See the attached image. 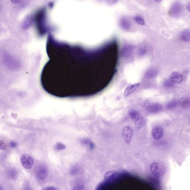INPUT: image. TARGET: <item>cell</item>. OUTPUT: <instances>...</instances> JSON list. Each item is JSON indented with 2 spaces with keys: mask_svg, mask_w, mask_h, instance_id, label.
<instances>
[{
  "mask_svg": "<svg viewBox=\"0 0 190 190\" xmlns=\"http://www.w3.org/2000/svg\"><path fill=\"white\" fill-rule=\"evenodd\" d=\"M43 190H58L55 187H52V186H48L44 187L43 189Z\"/></svg>",
  "mask_w": 190,
  "mask_h": 190,
  "instance_id": "23",
  "label": "cell"
},
{
  "mask_svg": "<svg viewBox=\"0 0 190 190\" xmlns=\"http://www.w3.org/2000/svg\"><path fill=\"white\" fill-rule=\"evenodd\" d=\"M121 26L123 29L125 30H128L129 29L130 26V22L125 18L122 19L120 22Z\"/></svg>",
  "mask_w": 190,
  "mask_h": 190,
  "instance_id": "14",
  "label": "cell"
},
{
  "mask_svg": "<svg viewBox=\"0 0 190 190\" xmlns=\"http://www.w3.org/2000/svg\"><path fill=\"white\" fill-rule=\"evenodd\" d=\"M181 104L183 108H188L190 105V100L189 99H185L182 102Z\"/></svg>",
  "mask_w": 190,
  "mask_h": 190,
  "instance_id": "20",
  "label": "cell"
},
{
  "mask_svg": "<svg viewBox=\"0 0 190 190\" xmlns=\"http://www.w3.org/2000/svg\"><path fill=\"white\" fill-rule=\"evenodd\" d=\"M11 2L14 4H19L21 3L22 0H10Z\"/></svg>",
  "mask_w": 190,
  "mask_h": 190,
  "instance_id": "27",
  "label": "cell"
},
{
  "mask_svg": "<svg viewBox=\"0 0 190 190\" xmlns=\"http://www.w3.org/2000/svg\"><path fill=\"white\" fill-rule=\"evenodd\" d=\"M35 21L39 32L41 33H45L48 29L46 24V12L45 10L42 9L36 14Z\"/></svg>",
  "mask_w": 190,
  "mask_h": 190,
  "instance_id": "2",
  "label": "cell"
},
{
  "mask_svg": "<svg viewBox=\"0 0 190 190\" xmlns=\"http://www.w3.org/2000/svg\"><path fill=\"white\" fill-rule=\"evenodd\" d=\"M48 170L44 165H41L38 167L36 172V177L40 180H45L48 175Z\"/></svg>",
  "mask_w": 190,
  "mask_h": 190,
  "instance_id": "7",
  "label": "cell"
},
{
  "mask_svg": "<svg viewBox=\"0 0 190 190\" xmlns=\"http://www.w3.org/2000/svg\"><path fill=\"white\" fill-rule=\"evenodd\" d=\"M21 161L22 166L27 169L32 168L34 163L33 158L27 154H24L21 156Z\"/></svg>",
  "mask_w": 190,
  "mask_h": 190,
  "instance_id": "6",
  "label": "cell"
},
{
  "mask_svg": "<svg viewBox=\"0 0 190 190\" xmlns=\"http://www.w3.org/2000/svg\"><path fill=\"white\" fill-rule=\"evenodd\" d=\"M145 107L148 112L151 113H158L161 112L163 109L162 105L158 103L147 104Z\"/></svg>",
  "mask_w": 190,
  "mask_h": 190,
  "instance_id": "8",
  "label": "cell"
},
{
  "mask_svg": "<svg viewBox=\"0 0 190 190\" xmlns=\"http://www.w3.org/2000/svg\"><path fill=\"white\" fill-rule=\"evenodd\" d=\"M134 21L137 23V24L140 25L144 26L145 22L144 20L142 17L139 15L135 16L134 17Z\"/></svg>",
  "mask_w": 190,
  "mask_h": 190,
  "instance_id": "15",
  "label": "cell"
},
{
  "mask_svg": "<svg viewBox=\"0 0 190 190\" xmlns=\"http://www.w3.org/2000/svg\"><path fill=\"white\" fill-rule=\"evenodd\" d=\"M154 1L156 2L157 3H161L162 1V0H154Z\"/></svg>",
  "mask_w": 190,
  "mask_h": 190,
  "instance_id": "29",
  "label": "cell"
},
{
  "mask_svg": "<svg viewBox=\"0 0 190 190\" xmlns=\"http://www.w3.org/2000/svg\"><path fill=\"white\" fill-rule=\"evenodd\" d=\"M170 79L174 84H179L182 81L183 78L180 73L175 71L171 74Z\"/></svg>",
  "mask_w": 190,
  "mask_h": 190,
  "instance_id": "10",
  "label": "cell"
},
{
  "mask_svg": "<svg viewBox=\"0 0 190 190\" xmlns=\"http://www.w3.org/2000/svg\"><path fill=\"white\" fill-rule=\"evenodd\" d=\"M178 104V102L177 101H173L168 104L167 106V108L169 109H173V108H175L177 106Z\"/></svg>",
  "mask_w": 190,
  "mask_h": 190,
  "instance_id": "17",
  "label": "cell"
},
{
  "mask_svg": "<svg viewBox=\"0 0 190 190\" xmlns=\"http://www.w3.org/2000/svg\"><path fill=\"white\" fill-rule=\"evenodd\" d=\"M157 74V71L156 70H152L150 71L149 73V76L150 77H153L155 76Z\"/></svg>",
  "mask_w": 190,
  "mask_h": 190,
  "instance_id": "22",
  "label": "cell"
},
{
  "mask_svg": "<svg viewBox=\"0 0 190 190\" xmlns=\"http://www.w3.org/2000/svg\"><path fill=\"white\" fill-rule=\"evenodd\" d=\"M10 145L11 147L12 148H15L17 146V142H15L12 141V142H10Z\"/></svg>",
  "mask_w": 190,
  "mask_h": 190,
  "instance_id": "26",
  "label": "cell"
},
{
  "mask_svg": "<svg viewBox=\"0 0 190 190\" xmlns=\"http://www.w3.org/2000/svg\"><path fill=\"white\" fill-rule=\"evenodd\" d=\"M46 50L49 60L41 75L43 89L59 98L82 96L85 79L86 52L79 46L58 41L53 35L48 38Z\"/></svg>",
  "mask_w": 190,
  "mask_h": 190,
  "instance_id": "1",
  "label": "cell"
},
{
  "mask_svg": "<svg viewBox=\"0 0 190 190\" xmlns=\"http://www.w3.org/2000/svg\"><path fill=\"white\" fill-rule=\"evenodd\" d=\"M187 9L188 10V11L190 12V3L188 4L187 6Z\"/></svg>",
  "mask_w": 190,
  "mask_h": 190,
  "instance_id": "28",
  "label": "cell"
},
{
  "mask_svg": "<svg viewBox=\"0 0 190 190\" xmlns=\"http://www.w3.org/2000/svg\"><path fill=\"white\" fill-rule=\"evenodd\" d=\"M174 83L170 79L166 80L164 82L163 86L166 88H170L173 86Z\"/></svg>",
  "mask_w": 190,
  "mask_h": 190,
  "instance_id": "18",
  "label": "cell"
},
{
  "mask_svg": "<svg viewBox=\"0 0 190 190\" xmlns=\"http://www.w3.org/2000/svg\"><path fill=\"white\" fill-rule=\"evenodd\" d=\"M152 135L154 140H158L161 139L164 135L163 129L159 126H155L152 130Z\"/></svg>",
  "mask_w": 190,
  "mask_h": 190,
  "instance_id": "9",
  "label": "cell"
},
{
  "mask_svg": "<svg viewBox=\"0 0 190 190\" xmlns=\"http://www.w3.org/2000/svg\"><path fill=\"white\" fill-rule=\"evenodd\" d=\"M8 176L12 180H14L17 176V172L14 169H11L8 172Z\"/></svg>",
  "mask_w": 190,
  "mask_h": 190,
  "instance_id": "16",
  "label": "cell"
},
{
  "mask_svg": "<svg viewBox=\"0 0 190 190\" xmlns=\"http://www.w3.org/2000/svg\"><path fill=\"white\" fill-rule=\"evenodd\" d=\"M0 149L1 150H4V149H6V145H5V144L4 142L2 141V140H1L0 141Z\"/></svg>",
  "mask_w": 190,
  "mask_h": 190,
  "instance_id": "24",
  "label": "cell"
},
{
  "mask_svg": "<svg viewBox=\"0 0 190 190\" xmlns=\"http://www.w3.org/2000/svg\"><path fill=\"white\" fill-rule=\"evenodd\" d=\"M78 168L76 167H74L71 170L70 173L71 175H74L78 173Z\"/></svg>",
  "mask_w": 190,
  "mask_h": 190,
  "instance_id": "21",
  "label": "cell"
},
{
  "mask_svg": "<svg viewBox=\"0 0 190 190\" xmlns=\"http://www.w3.org/2000/svg\"><path fill=\"white\" fill-rule=\"evenodd\" d=\"M129 116L133 121L135 127L138 129L142 128L146 124L144 118L140 112L135 110H131L128 112Z\"/></svg>",
  "mask_w": 190,
  "mask_h": 190,
  "instance_id": "3",
  "label": "cell"
},
{
  "mask_svg": "<svg viewBox=\"0 0 190 190\" xmlns=\"http://www.w3.org/2000/svg\"><path fill=\"white\" fill-rule=\"evenodd\" d=\"M122 134L124 142L127 145H129L134 134L132 127L128 125L124 126L122 129Z\"/></svg>",
  "mask_w": 190,
  "mask_h": 190,
  "instance_id": "5",
  "label": "cell"
},
{
  "mask_svg": "<svg viewBox=\"0 0 190 190\" xmlns=\"http://www.w3.org/2000/svg\"><path fill=\"white\" fill-rule=\"evenodd\" d=\"M108 3L110 4H113L117 2V0H106Z\"/></svg>",
  "mask_w": 190,
  "mask_h": 190,
  "instance_id": "25",
  "label": "cell"
},
{
  "mask_svg": "<svg viewBox=\"0 0 190 190\" xmlns=\"http://www.w3.org/2000/svg\"><path fill=\"white\" fill-rule=\"evenodd\" d=\"M140 85L139 84H135L134 85H131L127 87L126 88L124 92V96L125 97H127L132 93L133 92L136 90L137 88L139 87Z\"/></svg>",
  "mask_w": 190,
  "mask_h": 190,
  "instance_id": "11",
  "label": "cell"
},
{
  "mask_svg": "<svg viewBox=\"0 0 190 190\" xmlns=\"http://www.w3.org/2000/svg\"><path fill=\"white\" fill-rule=\"evenodd\" d=\"M180 39L184 41H190V31L185 30L182 31L180 35Z\"/></svg>",
  "mask_w": 190,
  "mask_h": 190,
  "instance_id": "13",
  "label": "cell"
},
{
  "mask_svg": "<svg viewBox=\"0 0 190 190\" xmlns=\"http://www.w3.org/2000/svg\"><path fill=\"white\" fill-rule=\"evenodd\" d=\"M49 4V6L50 7V8H51V7H53V3H50Z\"/></svg>",
  "mask_w": 190,
  "mask_h": 190,
  "instance_id": "30",
  "label": "cell"
},
{
  "mask_svg": "<svg viewBox=\"0 0 190 190\" xmlns=\"http://www.w3.org/2000/svg\"><path fill=\"white\" fill-rule=\"evenodd\" d=\"M55 149L57 150H62L66 149V146L63 144L58 142L55 146Z\"/></svg>",
  "mask_w": 190,
  "mask_h": 190,
  "instance_id": "19",
  "label": "cell"
},
{
  "mask_svg": "<svg viewBox=\"0 0 190 190\" xmlns=\"http://www.w3.org/2000/svg\"><path fill=\"white\" fill-rule=\"evenodd\" d=\"M150 169L152 173L156 177H161L165 174V168L158 163H152L150 165Z\"/></svg>",
  "mask_w": 190,
  "mask_h": 190,
  "instance_id": "4",
  "label": "cell"
},
{
  "mask_svg": "<svg viewBox=\"0 0 190 190\" xmlns=\"http://www.w3.org/2000/svg\"><path fill=\"white\" fill-rule=\"evenodd\" d=\"M34 21V18L32 16H28L25 19L23 24V27L25 29H28L31 26Z\"/></svg>",
  "mask_w": 190,
  "mask_h": 190,
  "instance_id": "12",
  "label": "cell"
}]
</instances>
